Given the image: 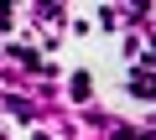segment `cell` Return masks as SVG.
<instances>
[{
  "label": "cell",
  "instance_id": "6da1fadb",
  "mask_svg": "<svg viewBox=\"0 0 156 140\" xmlns=\"http://www.w3.org/2000/svg\"><path fill=\"white\" fill-rule=\"evenodd\" d=\"M130 88H135L140 99H151V57H140V67L130 73Z\"/></svg>",
  "mask_w": 156,
  "mask_h": 140
}]
</instances>
